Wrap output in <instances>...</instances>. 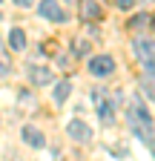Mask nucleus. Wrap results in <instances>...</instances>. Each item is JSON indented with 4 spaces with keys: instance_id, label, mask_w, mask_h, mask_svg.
I'll return each instance as SVG.
<instances>
[{
    "instance_id": "f257e3e1",
    "label": "nucleus",
    "mask_w": 155,
    "mask_h": 161,
    "mask_svg": "<svg viewBox=\"0 0 155 161\" xmlns=\"http://www.w3.org/2000/svg\"><path fill=\"white\" fill-rule=\"evenodd\" d=\"M126 124H129V130L138 135L141 141L152 144V138H155L152 115L147 112V107H144V101H141V98H132V101H129V109H126Z\"/></svg>"
},
{
    "instance_id": "f03ea898",
    "label": "nucleus",
    "mask_w": 155,
    "mask_h": 161,
    "mask_svg": "<svg viewBox=\"0 0 155 161\" xmlns=\"http://www.w3.org/2000/svg\"><path fill=\"white\" fill-rule=\"evenodd\" d=\"M92 101H95V109H98V118H101V124H104V127L115 124V107L109 104L106 92H104V89H95V92H92Z\"/></svg>"
},
{
    "instance_id": "7ed1b4c3",
    "label": "nucleus",
    "mask_w": 155,
    "mask_h": 161,
    "mask_svg": "<svg viewBox=\"0 0 155 161\" xmlns=\"http://www.w3.org/2000/svg\"><path fill=\"white\" fill-rule=\"evenodd\" d=\"M89 72H92L95 78H106V75L115 72V60H112L109 55H98V58L89 60Z\"/></svg>"
},
{
    "instance_id": "20e7f679",
    "label": "nucleus",
    "mask_w": 155,
    "mask_h": 161,
    "mask_svg": "<svg viewBox=\"0 0 155 161\" xmlns=\"http://www.w3.org/2000/svg\"><path fill=\"white\" fill-rule=\"evenodd\" d=\"M26 78L32 80L35 86H46V84H52V69L49 66H40V64H29Z\"/></svg>"
},
{
    "instance_id": "39448f33",
    "label": "nucleus",
    "mask_w": 155,
    "mask_h": 161,
    "mask_svg": "<svg viewBox=\"0 0 155 161\" xmlns=\"http://www.w3.org/2000/svg\"><path fill=\"white\" fill-rule=\"evenodd\" d=\"M40 14L52 23H66V12L61 9V3H55V0H40Z\"/></svg>"
},
{
    "instance_id": "423d86ee",
    "label": "nucleus",
    "mask_w": 155,
    "mask_h": 161,
    "mask_svg": "<svg viewBox=\"0 0 155 161\" xmlns=\"http://www.w3.org/2000/svg\"><path fill=\"white\" fill-rule=\"evenodd\" d=\"M66 132H69L72 141H78V144H89V141H92V130L83 124V121H72Z\"/></svg>"
},
{
    "instance_id": "0eeeda50",
    "label": "nucleus",
    "mask_w": 155,
    "mask_h": 161,
    "mask_svg": "<svg viewBox=\"0 0 155 161\" xmlns=\"http://www.w3.org/2000/svg\"><path fill=\"white\" fill-rule=\"evenodd\" d=\"M78 12H81V20H101V14H104L98 0H81V3H78Z\"/></svg>"
},
{
    "instance_id": "6e6552de",
    "label": "nucleus",
    "mask_w": 155,
    "mask_h": 161,
    "mask_svg": "<svg viewBox=\"0 0 155 161\" xmlns=\"http://www.w3.org/2000/svg\"><path fill=\"white\" fill-rule=\"evenodd\" d=\"M135 55L141 58V64H144L147 58H152V55H155V40H144V37H138V40H135Z\"/></svg>"
},
{
    "instance_id": "1a4fd4ad",
    "label": "nucleus",
    "mask_w": 155,
    "mask_h": 161,
    "mask_svg": "<svg viewBox=\"0 0 155 161\" xmlns=\"http://www.w3.org/2000/svg\"><path fill=\"white\" fill-rule=\"evenodd\" d=\"M23 141H26L29 147H37V150L46 144L43 135H40V130H35V127H23Z\"/></svg>"
},
{
    "instance_id": "9d476101",
    "label": "nucleus",
    "mask_w": 155,
    "mask_h": 161,
    "mask_svg": "<svg viewBox=\"0 0 155 161\" xmlns=\"http://www.w3.org/2000/svg\"><path fill=\"white\" fill-rule=\"evenodd\" d=\"M9 46H12L14 52H23V49H26V32H23V29H12V35H9Z\"/></svg>"
},
{
    "instance_id": "9b49d317",
    "label": "nucleus",
    "mask_w": 155,
    "mask_h": 161,
    "mask_svg": "<svg viewBox=\"0 0 155 161\" xmlns=\"http://www.w3.org/2000/svg\"><path fill=\"white\" fill-rule=\"evenodd\" d=\"M69 89H72V84H69V80H61V84H55V92H52L55 104H63V101L69 98Z\"/></svg>"
},
{
    "instance_id": "f8f14e48",
    "label": "nucleus",
    "mask_w": 155,
    "mask_h": 161,
    "mask_svg": "<svg viewBox=\"0 0 155 161\" xmlns=\"http://www.w3.org/2000/svg\"><path fill=\"white\" fill-rule=\"evenodd\" d=\"M12 72V60L3 55V37H0V78H6Z\"/></svg>"
},
{
    "instance_id": "ddd939ff",
    "label": "nucleus",
    "mask_w": 155,
    "mask_h": 161,
    "mask_svg": "<svg viewBox=\"0 0 155 161\" xmlns=\"http://www.w3.org/2000/svg\"><path fill=\"white\" fill-rule=\"evenodd\" d=\"M144 72H147V78H155V55L144 60Z\"/></svg>"
},
{
    "instance_id": "4468645a",
    "label": "nucleus",
    "mask_w": 155,
    "mask_h": 161,
    "mask_svg": "<svg viewBox=\"0 0 155 161\" xmlns=\"http://www.w3.org/2000/svg\"><path fill=\"white\" fill-rule=\"evenodd\" d=\"M72 52H75V55H86V52H89V43H86V40H75Z\"/></svg>"
},
{
    "instance_id": "2eb2a0df",
    "label": "nucleus",
    "mask_w": 155,
    "mask_h": 161,
    "mask_svg": "<svg viewBox=\"0 0 155 161\" xmlns=\"http://www.w3.org/2000/svg\"><path fill=\"white\" fill-rule=\"evenodd\" d=\"M135 3H138V0H115V6H118V9H132Z\"/></svg>"
},
{
    "instance_id": "dca6fc26",
    "label": "nucleus",
    "mask_w": 155,
    "mask_h": 161,
    "mask_svg": "<svg viewBox=\"0 0 155 161\" xmlns=\"http://www.w3.org/2000/svg\"><path fill=\"white\" fill-rule=\"evenodd\" d=\"M144 23H147V14H141V17H135V20H132V26H135V29L144 26Z\"/></svg>"
},
{
    "instance_id": "f3484780",
    "label": "nucleus",
    "mask_w": 155,
    "mask_h": 161,
    "mask_svg": "<svg viewBox=\"0 0 155 161\" xmlns=\"http://www.w3.org/2000/svg\"><path fill=\"white\" fill-rule=\"evenodd\" d=\"M14 6H20V9H29V6H32V0H14Z\"/></svg>"
},
{
    "instance_id": "a211bd4d",
    "label": "nucleus",
    "mask_w": 155,
    "mask_h": 161,
    "mask_svg": "<svg viewBox=\"0 0 155 161\" xmlns=\"http://www.w3.org/2000/svg\"><path fill=\"white\" fill-rule=\"evenodd\" d=\"M152 32H155V17H152Z\"/></svg>"
},
{
    "instance_id": "6ab92c4d",
    "label": "nucleus",
    "mask_w": 155,
    "mask_h": 161,
    "mask_svg": "<svg viewBox=\"0 0 155 161\" xmlns=\"http://www.w3.org/2000/svg\"><path fill=\"white\" fill-rule=\"evenodd\" d=\"M152 150H155V138H152Z\"/></svg>"
}]
</instances>
